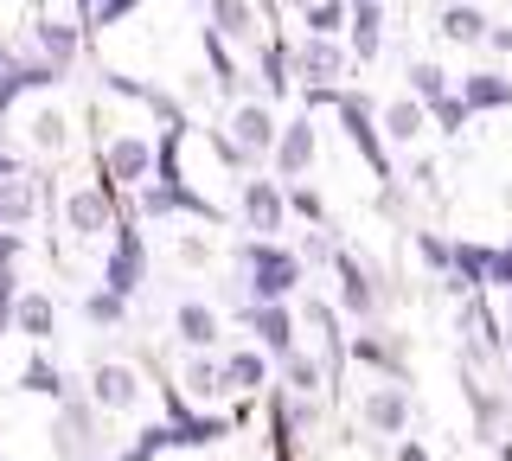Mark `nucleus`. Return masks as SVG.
Masks as SVG:
<instances>
[{"mask_svg":"<svg viewBox=\"0 0 512 461\" xmlns=\"http://www.w3.org/2000/svg\"><path fill=\"white\" fill-rule=\"evenodd\" d=\"M282 391L288 397H320L327 391V365H320V353H282Z\"/></svg>","mask_w":512,"mask_h":461,"instance_id":"obj_30","label":"nucleus"},{"mask_svg":"<svg viewBox=\"0 0 512 461\" xmlns=\"http://www.w3.org/2000/svg\"><path fill=\"white\" fill-rule=\"evenodd\" d=\"M410 180H416V193H436V161H416Z\"/></svg>","mask_w":512,"mask_h":461,"instance_id":"obj_45","label":"nucleus"},{"mask_svg":"<svg viewBox=\"0 0 512 461\" xmlns=\"http://www.w3.org/2000/svg\"><path fill=\"white\" fill-rule=\"evenodd\" d=\"M141 282H148V237H141V231L122 218V225L109 231L103 289H109V295H122V301H135V295H141Z\"/></svg>","mask_w":512,"mask_h":461,"instance_id":"obj_9","label":"nucleus"},{"mask_svg":"<svg viewBox=\"0 0 512 461\" xmlns=\"http://www.w3.org/2000/svg\"><path fill=\"white\" fill-rule=\"evenodd\" d=\"M410 250H416V263H423L436 282L455 276V237H442V231H416V237H410Z\"/></svg>","mask_w":512,"mask_h":461,"instance_id":"obj_32","label":"nucleus"},{"mask_svg":"<svg viewBox=\"0 0 512 461\" xmlns=\"http://www.w3.org/2000/svg\"><path fill=\"white\" fill-rule=\"evenodd\" d=\"M96 180L109 186V193H141V186L154 180V135H141V129H116L96 148Z\"/></svg>","mask_w":512,"mask_h":461,"instance_id":"obj_3","label":"nucleus"},{"mask_svg":"<svg viewBox=\"0 0 512 461\" xmlns=\"http://www.w3.org/2000/svg\"><path fill=\"white\" fill-rule=\"evenodd\" d=\"M199 45H205V71H212V90H218L224 103H237V97H244V65H237V52L212 33V26L199 33Z\"/></svg>","mask_w":512,"mask_h":461,"instance_id":"obj_27","label":"nucleus"},{"mask_svg":"<svg viewBox=\"0 0 512 461\" xmlns=\"http://www.w3.org/2000/svg\"><path fill=\"white\" fill-rule=\"evenodd\" d=\"M359 7H384V0H359Z\"/></svg>","mask_w":512,"mask_h":461,"instance_id":"obj_50","label":"nucleus"},{"mask_svg":"<svg viewBox=\"0 0 512 461\" xmlns=\"http://www.w3.org/2000/svg\"><path fill=\"white\" fill-rule=\"evenodd\" d=\"M333 116H340L346 141L365 154V167H372L378 180L391 186V180H397V167H391V148H384V135H378V103H372V97H359V90H333Z\"/></svg>","mask_w":512,"mask_h":461,"instance_id":"obj_5","label":"nucleus"},{"mask_svg":"<svg viewBox=\"0 0 512 461\" xmlns=\"http://www.w3.org/2000/svg\"><path fill=\"white\" fill-rule=\"evenodd\" d=\"M429 129H436V135H461V129H468V103H461L455 90H448V97L429 109Z\"/></svg>","mask_w":512,"mask_h":461,"instance_id":"obj_39","label":"nucleus"},{"mask_svg":"<svg viewBox=\"0 0 512 461\" xmlns=\"http://www.w3.org/2000/svg\"><path fill=\"white\" fill-rule=\"evenodd\" d=\"M410 417H416V404H410V385H378L359 397V429L365 436H378V442H404L410 436Z\"/></svg>","mask_w":512,"mask_h":461,"instance_id":"obj_10","label":"nucleus"},{"mask_svg":"<svg viewBox=\"0 0 512 461\" xmlns=\"http://www.w3.org/2000/svg\"><path fill=\"white\" fill-rule=\"evenodd\" d=\"M58 218H64V231H71L77 244H90V237H109L122 225V199L109 193L103 180H84V186H71V193L58 199Z\"/></svg>","mask_w":512,"mask_h":461,"instance_id":"obj_6","label":"nucleus"},{"mask_svg":"<svg viewBox=\"0 0 512 461\" xmlns=\"http://www.w3.org/2000/svg\"><path fill=\"white\" fill-rule=\"evenodd\" d=\"M205 26H212L224 45H237V39L263 33V13H256V0H205Z\"/></svg>","mask_w":512,"mask_h":461,"instance_id":"obj_24","label":"nucleus"},{"mask_svg":"<svg viewBox=\"0 0 512 461\" xmlns=\"http://www.w3.org/2000/svg\"><path fill=\"white\" fill-rule=\"evenodd\" d=\"M346 71H352L346 39H301L295 45V90H340Z\"/></svg>","mask_w":512,"mask_h":461,"instance_id":"obj_14","label":"nucleus"},{"mask_svg":"<svg viewBox=\"0 0 512 461\" xmlns=\"http://www.w3.org/2000/svg\"><path fill=\"white\" fill-rule=\"evenodd\" d=\"M141 0H90L84 7V33H103V26H116V20H128Z\"/></svg>","mask_w":512,"mask_h":461,"instance_id":"obj_38","label":"nucleus"},{"mask_svg":"<svg viewBox=\"0 0 512 461\" xmlns=\"http://www.w3.org/2000/svg\"><path fill=\"white\" fill-rule=\"evenodd\" d=\"M333 231H301V244H295V257H301V269H314V263H333Z\"/></svg>","mask_w":512,"mask_h":461,"instance_id":"obj_40","label":"nucleus"},{"mask_svg":"<svg viewBox=\"0 0 512 461\" xmlns=\"http://www.w3.org/2000/svg\"><path fill=\"white\" fill-rule=\"evenodd\" d=\"M13 333L32 340V346H45L58 333V301L45 289H20V301H13Z\"/></svg>","mask_w":512,"mask_h":461,"instance_id":"obj_23","label":"nucleus"},{"mask_svg":"<svg viewBox=\"0 0 512 461\" xmlns=\"http://www.w3.org/2000/svg\"><path fill=\"white\" fill-rule=\"evenodd\" d=\"M84 397H90L96 417H128V410H141V397H148V378H141V365H128V359H96Z\"/></svg>","mask_w":512,"mask_h":461,"instance_id":"obj_7","label":"nucleus"},{"mask_svg":"<svg viewBox=\"0 0 512 461\" xmlns=\"http://www.w3.org/2000/svg\"><path fill=\"white\" fill-rule=\"evenodd\" d=\"M404 90H410V97L423 103V109H436V103H442L455 84H448V71L436 65V58H410V71H404Z\"/></svg>","mask_w":512,"mask_h":461,"instance_id":"obj_31","label":"nucleus"},{"mask_svg":"<svg viewBox=\"0 0 512 461\" xmlns=\"http://www.w3.org/2000/svg\"><path fill=\"white\" fill-rule=\"evenodd\" d=\"M346 365H365V372L384 378V385H410L404 346H397V333H384V327H359V333H346Z\"/></svg>","mask_w":512,"mask_h":461,"instance_id":"obj_13","label":"nucleus"},{"mask_svg":"<svg viewBox=\"0 0 512 461\" xmlns=\"http://www.w3.org/2000/svg\"><path fill=\"white\" fill-rule=\"evenodd\" d=\"M20 391H32V397H71V385H64V365L45 353V346H32L26 353V365H20Z\"/></svg>","mask_w":512,"mask_h":461,"instance_id":"obj_29","label":"nucleus"},{"mask_svg":"<svg viewBox=\"0 0 512 461\" xmlns=\"http://www.w3.org/2000/svg\"><path fill=\"white\" fill-rule=\"evenodd\" d=\"M346 52H352V65H378V52H384V7H359V0H352Z\"/></svg>","mask_w":512,"mask_h":461,"instance_id":"obj_26","label":"nucleus"},{"mask_svg":"<svg viewBox=\"0 0 512 461\" xmlns=\"http://www.w3.org/2000/svg\"><path fill=\"white\" fill-rule=\"evenodd\" d=\"M378 135H384V148H416V141L429 135V109L416 103L410 90H397V97L378 103Z\"/></svg>","mask_w":512,"mask_h":461,"instance_id":"obj_19","label":"nucleus"},{"mask_svg":"<svg viewBox=\"0 0 512 461\" xmlns=\"http://www.w3.org/2000/svg\"><path fill=\"white\" fill-rule=\"evenodd\" d=\"M218 372H224V391L256 397V391H269V372H276V359H269L263 346H231V353H218Z\"/></svg>","mask_w":512,"mask_h":461,"instance_id":"obj_22","label":"nucleus"},{"mask_svg":"<svg viewBox=\"0 0 512 461\" xmlns=\"http://www.w3.org/2000/svg\"><path fill=\"white\" fill-rule=\"evenodd\" d=\"M314 161H320V129H314V116H288V122H282V135H276V154H269L276 180H282V186L308 180V167H314Z\"/></svg>","mask_w":512,"mask_h":461,"instance_id":"obj_15","label":"nucleus"},{"mask_svg":"<svg viewBox=\"0 0 512 461\" xmlns=\"http://www.w3.org/2000/svg\"><path fill=\"white\" fill-rule=\"evenodd\" d=\"M429 26H436V39H442V45H468V52H480L493 20H487V7H474V0H436Z\"/></svg>","mask_w":512,"mask_h":461,"instance_id":"obj_18","label":"nucleus"},{"mask_svg":"<svg viewBox=\"0 0 512 461\" xmlns=\"http://www.w3.org/2000/svg\"><path fill=\"white\" fill-rule=\"evenodd\" d=\"M487 289H500V295H512V237L500 250H493L487 257Z\"/></svg>","mask_w":512,"mask_h":461,"instance_id":"obj_42","label":"nucleus"},{"mask_svg":"<svg viewBox=\"0 0 512 461\" xmlns=\"http://www.w3.org/2000/svg\"><path fill=\"white\" fill-rule=\"evenodd\" d=\"M333 308H340V321H359V327H378V308H384V289H378V269L372 257H359V250H333Z\"/></svg>","mask_w":512,"mask_h":461,"instance_id":"obj_2","label":"nucleus"},{"mask_svg":"<svg viewBox=\"0 0 512 461\" xmlns=\"http://www.w3.org/2000/svg\"><path fill=\"white\" fill-rule=\"evenodd\" d=\"M487 52H500V58H512V26H500V20L487 26Z\"/></svg>","mask_w":512,"mask_h":461,"instance_id":"obj_44","label":"nucleus"},{"mask_svg":"<svg viewBox=\"0 0 512 461\" xmlns=\"http://www.w3.org/2000/svg\"><path fill=\"white\" fill-rule=\"evenodd\" d=\"M77 314H84L90 327H122V321H128V301L109 295V289H90L84 301H77Z\"/></svg>","mask_w":512,"mask_h":461,"instance_id":"obj_35","label":"nucleus"},{"mask_svg":"<svg viewBox=\"0 0 512 461\" xmlns=\"http://www.w3.org/2000/svg\"><path fill=\"white\" fill-rule=\"evenodd\" d=\"M493 461H512V436H493Z\"/></svg>","mask_w":512,"mask_h":461,"instance_id":"obj_48","label":"nucleus"},{"mask_svg":"<svg viewBox=\"0 0 512 461\" xmlns=\"http://www.w3.org/2000/svg\"><path fill=\"white\" fill-rule=\"evenodd\" d=\"M282 199H288V218H301V225H308V231H327V199H320L308 180L282 186Z\"/></svg>","mask_w":512,"mask_h":461,"instance_id":"obj_34","label":"nucleus"},{"mask_svg":"<svg viewBox=\"0 0 512 461\" xmlns=\"http://www.w3.org/2000/svg\"><path fill=\"white\" fill-rule=\"evenodd\" d=\"M0 231H7V218H0Z\"/></svg>","mask_w":512,"mask_h":461,"instance_id":"obj_52","label":"nucleus"},{"mask_svg":"<svg viewBox=\"0 0 512 461\" xmlns=\"http://www.w3.org/2000/svg\"><path fill=\"white\" fill-rule=\"evenodd\" d=\"M20 129H26V148H32V154H45V161H58V154L71 148V116H64V109H58L52 97H39V103H32Z\"/></svg>","mask_w":512,"mask_h":461,"instance_id":"obj_21","label":"nucleus"},{"mask_svg":"<svg viewBox=\"0 0 512 461\" xmlns=\"http://www.w3.org/2000/svg\"><path fill=\"white\" fill-rule=\"evenodd\" d=\"M32 52H39V65H52L58 77L77 65V58H84V26L77 20H64V13H52V7H39L32 13Z\"/></svg>","mask_w":512,"mask_h":461,"instance_id":"obj_12","label":"nucleus"},{"mask_svg":"<svg viewBox=\"0 0 512 461\" xmlns=\"http://www.w3.org/2000/svg\"><path fill=\"white\" fill-rule=\"evenodd\" d=\"M20 263H0V333H13V301H20Z\"/></svg>","mask_w":512,"mask_h":461,"instance_id":"obj_41","label":"nucleus"},{"mask_svg":"<svg viewBox=\"0 0 512 461\" xmlns=\"http://www.w3.org/2000/svg\"><path fill=\"white\" fill-rule=\"evenodd\" d=\"M173 340L186 346V353H218L224 346V314L212 301H173Z\"/></svg>","mask_w":512,"mask_h":461,"instance_id":"obj_17","label":"nucleus"},{"mask_svg":"<svg viewBox=\"0 0 512 461\" xmlns=\"http://www.w3.org/2000/svg\"><path fill=\"white\" fill-rule=\"evenodd\" d=\"M397 461H429V449H423V442H410V436H404V442H397Z\"/></svg>","mask_w":512,"mask_h":461,"instance_id":"obj_46","label":"nucleus"},{"mask_svg":"<svg viewBox=\"0 0 512 461\" xmlns=\"http://www.w3.org/2000/svg\"><path fill=\"white\" fill-rule=\"evenodd\" d=\"M20 173H26L20 154H0V180H20Z\"/></svg>","mask_w":512,"mask_h":461,"instance_id":"obj_47","label":"nucleus"},{"mask_svg":"<svg viewBox=\"0 0 512 461\" xmlns=\"http://www.w3.org/2000/svg\"><path fill=\"white\" fill-rule=\"evenodd\" d=\"M506 353H512V327H506Z\"/></svg>","mask_w":512,"mask_h":461,"instance_id":"obj_51","label":"nucleus"},{"mask_svg":"<svg viewBox=\"0 0 512 461\" xmlns=\"http://www.w3.org/2000/svg\"><path fill=\"white\" fill-rule=\"evenodd\" d=\"M231 257H237V269H244V301H250V308L288 301L301 282H308V269H301L295 244H263V237H244Z\"/></svg>","mask_w":512,"mask_h":461,"instance_id":"obj_1","label":"nucleus"},{"mask_svg":"<svg viewBox=\"0 0 512 461\" xmlns=\"http://www.w3.org/2000/svg\"><path fill=\"white\" fill-rule=\"evenodd\" d=\"M256 71H263V103L295 97V45L263 39V45H256Z\"/></svg>","mask_w":512,"mask_h":461,"instance_id":"obj_25","label":"nucleus"},{"mask_svg":"<svg viewBox=\"0 0 512 461\" xmlns=\"http://www.w3.org/2000/svg\"><path fill=\"white\" fill-rule=\"evenodd\" d=\"M160 449H173V429H167V423H148V429H141V436L128 442V449H122L116 461H154Z\"/></svg>","mask_w":512,"mask_h":461,"instance_id":"obj_37","label":"nucleus"},{"mask_svg":"<svg viewBox=\"0 0 512 461\" xmlns=\"http://www.w3.org/2000/svg\"><path fill=\"white\" fill-rule=\"evenodd\" d=\"M52 449L58 461H96L103 455V436H96V410L90 397H58V417H52Z\"/></svg>","mask_w":512,"mask_h":461,"instance_id":"obj_11","label":"nucleus"},{"mask_svg":"<svg viewBox=\"0 0 512 461\" xmlns=\"http://www.w3.org/2000/svg\"><path fill=\"white\" fill-rule=\"evenodd\" d=\"M218 135H224V141H231V148H237V161H244V167H263L269 154H276L282 116H276V103H263V97H237Z\"/></svg>","mask_w":512,"mask_h":461,"instance_id":"obj_4","label":"nucleus"},{"mask_svg":"<svg viewBox=\"0 0 512 461\" xmlns=\"http://www.w3.org/2000/svg\"><path fill=\"white\" fill-rule=\"evenodd\" d=\"M237 218H244L250 237L282 244V231H288V199H282V180H276V173H250V180L237 186Z\"/></svg>","mask_w":512,"mask_h":461,"instance_id":"obj_8","label":"nucleus"},{"mask_svg":"<svg viewBox=\"0 0 512 461\" xmlns=\"http://www.w3.org/2000/svg\"><path fill=\"white\" fill-rule=\"evenodd\" d=\"M173 257H180L186 269H212V257H218V244L205 231H180L173 237Z\"/></svg>","mask_w":512,"mask_h":461,"instance_id":"obj_36","label":"nucleus"},{"mask_svg":"<svg viewBox=\"0 0 512 461\" xmlns=\"http://www.w3.org/2000/svg\"><path fill=\"white\" fill-rule=\"evenodd\" d=\"M346 20H352V0H314V7L301 13L308 39H346Z\"/></svg>","mask_w":512,"mask_h":461,"instance_id":"obj_33","label":"nucleus"},{"mask_svg":"<svg viewBox=\"0 0 512 461\" xmlns=\"http://www.w3.org/2000/svg\"><path fill=\"white\" fill-rule=\"evenodd\" d=\"M26 257V231H0V263H20Z\"/></svg>","mask_w":512,"mask_h":461,"instance_id":"obj_43","label":"nucleus"},{"mask_svg":"<svg viewBox=\"0 0 512 461\" xmlns=\"http://www.w3.org/2000/svg\"><path fill=\"white\" fill-rule=\"evenodd\" d=\"M45 7H52V0H45ZM64 7H77V26H84V7H90V0H64Z\"/></svg>","mask_w":512,"mask_h":461,"instance_id":"obj_49","label":"nucleus"},{"mask_svg":"<svg viewBox=\"0 0 512 461\" xmlns=\"http://www.w3.org/2000/svg\"><path fill=\"white\" fill-rule=\"evenodd\" d=\"M237 327L256 333L250 346H263L269 359H282V353H295V346H301L295 340L301 321H295V308H288V301H269V308H250V301H244V308H237Z\"/></svg>","mask_w":512,"mask_h":461,"instance_id":"obj_16","label":"nucleus"},{"mask_svg":"<svg viewBox=\"0 0 512 461\" xmlns=\"http://www.w3.org/2000/svg\"><path fill=\"white\" fill-rule=\"evenodd\" d=\"M186 397V404H212V397H224V372H218V353H186L180 365V385H173Z\"/></svg>","mask_w":512,"mask_h":461,"instance_id":"obj_28","label":"nucleus"},{"mask_svg":"<svg viewBox=\"0 0 512 461\" xmlns=\"http://www.w3.org/2000/svg\"><path fill=\"white\" fill-rule=\"evenodd\" d=\"M455 97L468 103V116H493V109H512V77L493 65H474L455 77Z\"/></svg>","mask_w":512,"mask_h":461,"instance_id":"obj_20","label":"nucleus"}]
</instances>
